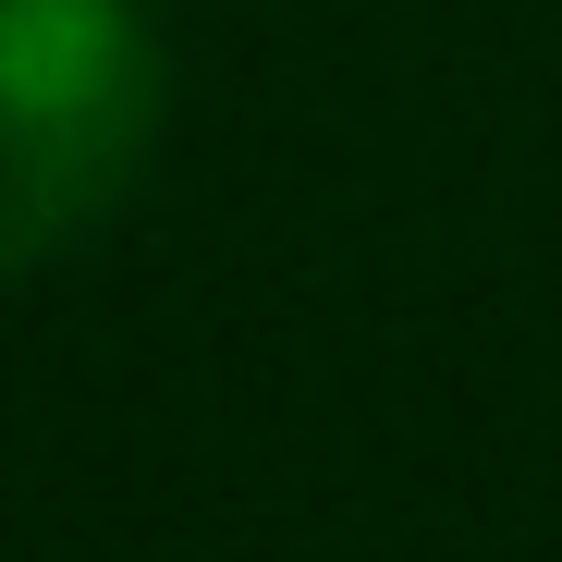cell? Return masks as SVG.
Wrapping results in <instances>:
<instances>
[{
	"instance_id": "cell-1",
	"label": "cell",
	"mask_w": 562,
	"mask_h": 562,
	"mask_svg": "<svg viewBox=\"0 0 562 562\" xmlns=\"http://www.w3.org/2000/svg\"><path fill=\"white\" fill-rule=\"evenodd\" d=\"M159 61L123 0H0V269L74 245L123 196Z\"/></svg>"
}]
</instances>
